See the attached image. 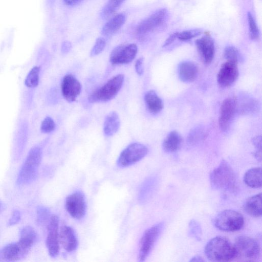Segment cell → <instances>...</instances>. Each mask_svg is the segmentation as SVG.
Wrapping results in <instances>:
<instances>
[{"instance_id":"obj_21","label":"cell","mask_w":262,"mask_h":262,"mask_svg":"<svg viewBox=\"0 0 262 262\" xmlns=\"http://www.w3.org/2000/svg\"><path fill=\"white\" fill-rule=\"evenodd\" d=\"M244 211L253 217H259L262 214L261 193L249 198L244 205Z\"/></svg>"},{"instance_id":"obj_26","label":"cell","mask_w":262,"mask_h":262,"mask_svg":"<svg viewBox=\"0 0 262 262\" xmlns=\"http://www.w3.org/2000/svg\"><path fill=\"white\" fill-rule=\"evenodd\" d=\"M244 182L250 187L260 188L261 186V168L254 167L248 170L244 174Z\"/></svg>"},{"instance_id":"obj_31","label":"cell","mask_w":262,"mask_h":262,"mask_svg":"<svg viewBox=\"0 0 262 262\" xmlns=\"http://www.w3.org/2000/svg\"><path fill=\"white\" fill-rule=\"evenodd\" d=\"M202 33V30L199 29L186 30L178 32L177 38L181 40H187L199 36Z\"/></svg>"},{"instance_id":"obj_36","label":"cell","mask_w":262,"mask_h":262,"mask_svg":"<svg viewBox=\"0 0 262 262\" xmlns=\"http://www.w3.org/2000/svg\"><path fill=\"white\" fill-rule=\"evenodd\" d=\"M40 128L42 133H49L55 129V123L51 117H47L42 121Z\"/></svg>"},{"instance_id":"obj_40","label":"cell","mask_w":262,"mask_h":262,"mask_svg":"<svg viewBox=\"0 0 262 262\" xmlns=\"http://www.w3.org/2000/svg\"><path fill=\"white\" fill-rule=\"evenodd\" d=\"M135 68L136 73L139 75H141L143 74L144 71L143 57H140L136 61Z\"/></svg>"},{"instance_id":"obj_32","label":"cell","mask_w":262,"mask_h":262,"mask_svg":"<svg viewBox=\"0 0 262 262\" xmlns=\"http://www.w3.org/2000/svg\"><path fill=\"white\" fill-rule=\"evenodd\" d=\"M189 235L198 240H200L202 230L200 224L194 220L190 222L189 225Z\"/></svg>"},{"instance_id":"obj_7","label":"cell","mask_w":262,"mask_h":262,"mask_svg":"<svg viewBox=\"0 0 262 262\" xmlns=\"http://www.w3.org/2000/svg\"><path fill=\"white\" fill-rule=\"evenodd\" d=\"M164 223L161 222L147 229L140 242L139 260L143 261L152 250L159 235L162 231Z\"/></svg>"},{"instance_id":"obj_25","label":"cell","mask_w":262,"mask_h":262,"mask_svg":"<svg viewBox=\"0 0 262 262\" xmlns=\"http://www.w3.org/2000/svg\"><path fill=\"white\" fill-rule=\"evenodd\" d=\"M258 108L257 101L249 97L244 96L240 98L238 103L236 102V111L241 115L253 114Z\"/></svg>"},{"instance_id":"obj_13","label":"cell","mask_w":262,"mask_h":262,"mask_svg":"<svg viewBox=\"0 0 262 262\" xmlns=\"http://www.w3.org/2000/svg\"><path fill=\"white\" fill-rule=\"evenodd\" d=\"M236 112V99L229 97L223 101L219 118V125L222 131H226L229 128Z\"/></svg>"},{"instance_id":"obj_22","label":"cell","mask_w":262,"mask_h":262,"mask_svg":"<svg viewBox=\"0 0 262 262\" xmlns=\"http://www.w3.org/2000/svg\"><path fill=\"white\" fill-rule=\"evenodd\" d=\"M120 120L118 114L114 111L110 112L105 117L103 124V133L106 136H112L119 130Z\"/></svg>"},{"instance_id":"obj_11","label":"cell","mask_w":262,"mask_h":262,"mask_svg":"<svg viewBox=\"0 0 262 262\" xmlns=\"http://www.w3.org/2000/svg\"><path fill=\"white\" fill-rule=\"evenodd\" d=\"M67 212L73 218L81 220L85 215L86 205L85 197L80 191L75 192L68 195L66 200Z\"/></svg>"},{"instance_id":"obj_1","label":"cell","mask_w":262,"mask_h":262,"mask_svg":"<svg viewBox=\"0 0 262 262\" xmlns=\"http://www.w3.org/2000/svg\"><path fill=\"white\" fill-rule=\"evenodd\" d=\"M212 188L227 192H233L237 188L236 174L229 164L223 160L210 174Z\"/></svg>"},{"instance_id":"obj_9","label":"cell","mask_w":262,"mask_h":262,"mask_svg":"<svg viewBox=\"0 0 262 262\" xmlns=\"http://www.w3.org/2000/svg\"><path fill=\"white\" fill-rule=\"evenodd\" d=\"M168 11L165 8L159 9L141 21L136 28L138 35H143L161 26L167 20Z\"/></svg>"},{"instance_id":"obj_3","label":"cell","mask_w":262,"mask_h":262,"mask_svg":"<svg viewBox=\"0 0 262 262\" xmlns=\"http://www.w3.org/2000/svg\"><path fill=\"white\" fill-rule=\"evenodd\" d=\"M234 245L233 260L240 261H253L260 255V246L256 240L252 237L241 235L237 237Z\"/></svg>"},{"instance_id":"obj_33","label":"cell","mask_w":262,"mask_h":262,"mask_svg":"<svg viewBox=\"0 0 262 262\" xmlns=\"http://www.w3.org/2000/svg\"><path fill=\"white\" fill-rule=\"evenodd\" d=\"M225 58L227 60L238 62L239 58V53L235 47L233 46L227 47L224 52Z\"/></svg>"},{"instance_id":"obj_23","label":"cell","mask_w":262,"mask_h":262,"mask_svg":"<svg viewBox=\"0 0 262 262\" xmlns=\"http://www.w3.org/2000/svg\"><path fill=\"white\" fill-rule=\"evenodd\" d=\"M144 101L147 110L152 114L159 113L163 107L162 100L153 90L146 93L144 96Z\"/></svg>"},{"instance_id":"obj_19","label":"cell","mask_w":262,"mask_h":262,"mask_svg":"<svg viewBox=\"0 0 262 262\" xmlns=\"http://www.w3.org/2000/svg\"><path fill=\"white\" fill-rule=\"evenodd\" d=\"M198 69L195 63L189 61L181 62L178 68V74L181 81L191 82L196 78Z\"/></svg>"},{"instance_id":"obj_42","label":"cell","mask_w":262,"mask_h":262,"mask_svg":"<svg viewBox=\"0 0 262 262\" xmlns=\"http://www.w3.org/2000/svg\"><path fill=\"white\" fill-rule=\"evenodd\" d=\"M71 48V43L69 41H66L63 43V44L62 45V47H61V50H62V53H67L70 50Z\"/></svg>"},{"instance_id":"obj_44","label":"cell","mask_w":262,"mask_h":262,"mask_svg":"<svg viewBox=\"0 0 262 262\" xmlns=\"http://www.w3.org/2000/svg\"><path fill=\"white\" fill-rule=\"evenodd\" d=\"M190 261H204V260L200 256H195L191 258Z\"/></svg>"},{"instance_id":"obj_10","label":"cell","mask_w":262,"mask_h":262,"mask_svg":"<svg viewBox=\"0 0 262 262\" xmlns=\"http://www.w3.org/2000/svg\"><path fill=\"white\" fill-rule=\"evenodd\" d=\"M138 48L135 43L121 45L112 51L110 61L113 65L128 64L135 58Z\"/></svg>"},{"instance_id":"obj_29","label":"cell","mask_w":262,"mask_h":262,"mask_svg":"<svg viewBox=\"0 0 262 262\" xmlns=\"http://www.w3.org/2000/svg\"><path fill=\"white\" fill-rule=\"evenodd\" d=\"M125 0H108L101 12L102 17H108L114 13Z\"/></svg>"},{"instance_id":"obj_27","label":"cell","mask_w":262,"mask_h":262,"mask_svg":"<svg viewBox=\"0 0 262 262\" xmlns=\"http://www.w3.org/2000/svg\"><path fill=\"white\" fill-rule=\"evenodd\" d=\"M37 239V234L33 228L27 226L21 230L19 241L32 248Z\"/></svg>"},{"instance_id":"obj_45","label":"cell","mask_w":262,"mask_h":262,"mask_svg":"<svg viewBox=\"0 0 262 262\" xmlns=\"http://www.w3.org/2000/svg\"><path fill=\"white\" fill-rule=\"evenodd\" d=\"M1 203H0V208H1Z\"/></svg>"},{"instance_id":"obj_37","label":"cell","mask_w":262,"mask_h":262,"mask_svg":"<svg viewBox=\"0 0 262 262\" xmlns=\"http://www.w3.org/2000/svg\"><path fill=\"white\" fill-rule=\"evenodd\" d=\"M252 143L256 148L254 156L257 160L261 159V136H257L253 138Z\"/></svg>"},{"instance_id":"obj_17","label":"cell","mask_w":262,"mask_h":262,"mask_svg":"<svg viewBox=\"0 0 262 262\" xmlns=\"http://www.w3.org/2000/svg\"><path fill=\"white\" fill-rule=\"evenodd\" d=\"M198 50L206 64L210 63L215 53V47L213 40L209 36H203L195 41Z\"/></svg>"},{"instance_id":"obj_41","label":"cell","mask_w":262,"mask_h":262,"mask_svg":"<svg viewBox=\"0 0 262 262\" xmlns=\"http://www.w3.org/2000/svg\"><path fill=\"white\" fill-rule=\"evenodd\" d=\"M178 33V32H176L171 34L165 40L163 47H166L171 44L177 38Z\"/></svg>"},{"instance_id":"obj_18","label":"cell","mask_w":262,"mask_h":262,"mask_svg":"<svg viewBox=\"0 0 262 262\" xmlns=\"http://www.w3.org/2000/svg\"><path fill=\"white\" fill-rule=\"evenodd\" d=\"M59 244L68 252L74 251L77 247L78 241L74 230L70 226H62L59 232Z\"/></svg>"},{"instance_id":"obj_34","label":"cell","mask_w":262,"mask_h":262,"mask_svg":"<svg viewBox=\"0 0 262 262\" xmlns=\"http://www.w3.org/2000/svg\"><path fill=\"white\" fill-rule=\"evenodd\" d=\"M50 211L43 206H39L37 210V222L40 225H43L49 220Z\"/></svg>"},{"instance_id":"obj_35","label":"cell","mask_w":262,"mask_h":262,"mask_svg":"<svg viewBox=\"0 0 262 262\" xmlns=\"http://www.w3.org/2000/svg\"><path fill=\"white\" fill-rule=\"evenodd\" d=\"M106 46V41L102 37L98 38L91 51V56H94L101 53L105 48Z\"/></svg>"},{"instance_id":"obj_28","label":"cell","mask_w":262,"mask_h":262,"mask_svg":"<svg viewBox=\"0 0 262 262\" xmlns=\"http://www.w3.org/2000/svg\"><path fill=\"white\" fill-rule=\"evenodd\" d=\"M40 70V67L35 66L29 71L25 80V84L28 88H34L38 85Z\"/></svg>"},{"instance_id":"obj_4","label":"cell","mask_w":262,"mask_h":262,"mask_svg":"<svg viewBox=\"0 0 262 262\" xmlns=\"http://www.w3.org/2000/svg\"><path fill=\"white\" fill-rule=\"evenodd\" d=\"M41 159L40 149L38 147L33 148L29 151L20 170L17 179L18 185H26L35 179Z\"/></svg>"},{"instance_id":"obj_30","label":"cell","mask_w":262,"mask_h":262,"mask_svg":"<svg viewBox=\"0 0 262 262\" xmlns=\"http://www.w3.org/2000/svg\"><path fill=\"white\" fill-rule=\"evenodd\" d=\"M247 18L249 29V36L252 39H257L259 36V31L253 15L250 12L247 14Z\"/></svg>"},{"instance_id":"obj_43","label":"cell","mask_w":262,"mask_h":262,"mask_svg":"<svg viewBox=\"0 0 262 262\" xmlns=\"http://www.w3.org/2000/svg\"><path fill=\"white\" fill-rule=\"evenodd\" d=\"M68 5H74L78 3L81 0H63Z\"/></svg>"},{"instance_id":"obj_12","label":"cell","mask_w":262,"mask_h":262,"mask_svg":"<svg viewBox=\"0 0 262 262\" xmlns=\"http://www.w3.org/2000/svg\"><path fill=\"white\" fill-rule=\"evenodd\" d=\"M59 219L56 215H52L48 221L46 246L49 255L55 257L59 251Z\"/></svg>"},{"instance_id":"obj_2","label":"cell","mask_w":262,"mask_h":262,"mask_svg":"<svg viewBox=\"0 0 262 262\" xmlns=\"http://www.w3.org/2000/svg\"><path fill=\"white\" fill-rule=\"evenodd\" d=\"M205 254L210 260L229 261L233 260V244L226 237L217 236L211 239L205 247Z\"/></svg>"},{"instance_id":"obj_16","label":"cell","mask_w":262,"mask_h":262,"mask_svg":"<svg viewBox=\"0 0 262 262\" xmlns=\"http://www.w3.org/2000/svg\"><path fill=\"white\" fill-rule=\"evenodd\" d=\"M30 251L18 241L4 246L0 251V257L6 261H17L25 258Z\"/></svg>"},{"instance_id":"obj_8","label":"cell","mask_w":262,"mask_h":262,"mask_svg":"<svg viewBox=\"0 0 262 262\" xmlns=\"http://www.w3.org/2000/svg\"><path fill=\"white\" fill-rule=\"evenodd\" d=\"M148 153L147 147L140 143L128 145L120 154L117 161L120 167L130 166L142 159Z\"/></svg>"},{"instance_id":"obj_14","label":"cell","mask_w":262,"mask_h":262,"mask_svg":"<svg viewBox=\"0 0 262 262\" xmlns=\"http://www.w3.org/2000/svg\"><path fill=\"white\" fill-rule=\"evenodd\" d=\"M238 76L237 62L227 60L224 63L217 74V80L223 87H229L236 80Z\"/></svg>"},{"instance_id":"obj_24","label":"cell","mask_w":262,"mask_h":262,"mask_svg":"<svg viewBox=\"0 0 262 262\" xmlns=\"http://www.w3.org/2000/svg\"><path fill=\"white\" fill-rule=\"evenodd\" d=\"M182 143V138L177 131L170 132L164 139L163 148L167 152H174L178 150Z\"/></svg>"},{"instance_id":"obj_20","label":"cell","mask_w":262,"mask_h":262,"mask_svg":"<svg viewBox=\"0 0 262 262\" xmlns=\"http://www.w3.org/2000/svg\"><path fill=\"white\" fill-rule=\"evenodd\" d=\"M125 20L124 14L120 13L115 15L105 24L101 31L102 34L105 36H112L121 28Z\"/></svg>"},{"instance_id":"obj_15","label":"cell","mask_w":262,"mask_h":262,"mask_svg":"<svg viewBox=\"0 0 262 262\" xmlns=\"http://www.w3.org/2000/svg\"><path fill=\"white\" fill-rule=\"evenodd\" d=\"M61 93L64 99L69 102L75 101L81 91V85L78 80L72 74H67L62 79Z\"/></svg>"},{"instance_id":"obj_38","label":"cell","mask_w":262,"mask_h":262,"mask_svg":"<svg viewBox=\"0 0 262 262\" xmlns=\"http://www.w3.org/2000/svg\"><path fill=\"white\" fill-rule=\"evenodd\" d=\"M202 134L200 128L193 130L188 137V142L191 144L196 143L203 138Z\"/></svg>"},{"instance_id":"obj_6","label":"cell","mask_w":262,"mask_h":262,"mask_svg":"<svg viewBox=\"0 0 262 262\" xmlns=\"http://www.w3.org/2000/svg\"><path fill=\"white\" fill-rule=\"evenodd\" d=\"M244 223L243 215L235 210L228 209L220 212L214 220L215 226L220 230L233 232L242 228Z\"/></svg>"},{"instance_id":"obj_39","label":"cell","mask_w":262,"mask_h":262,"mask_svg":"<svg viewBox=\"0 0 262 262\" xmlns=\"http://www.w3.org/2000/svg\"><path fill=\"white\" fill-rule=\"evenodd\" d=\"M20 219V213L19 211L15 210L13 211L11 217L8 222V225L12 226L18 223Z\"/></svg>"},{"instance_id":"obj_5","label":"cell","mask_w":262,"mask_h":262,"mask_svg":"<svg viewBox=\"0 0 262 262\" xmlns=\"http://www.w3.org/2000/svg\"><path fill=\"white\" fill-rule=\"evenodd\" d=\"M124 78L123 74H118L111 78L90 95L89 101L91 103L104 102L113 99L121 89Z\"/></svg>"}]
</instances>
